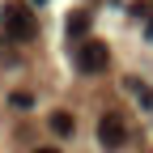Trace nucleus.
Returning a JSON list of instances; mask_svg holds the SVG:
<instances>
[{
    "label": "nucleus",
    "instance_id": "obj_1",
    "mask_svg": "<svg viewBox=\"0 0 153 153\" xmlns=\"http://www.w3.org/2000/svg\"><path fill=\"white\" fill-rule=\"evenodd\" d=\"M0 26H4V34H9V38H17V43H30V38L38 34L34 13L22 4V0H9L4 9H0Z\"/></svg>",
    "mask_w": 153,
    "mask_h": 153
},
{
    "label": "nucleus",
    "instance_id": "obj_2",
    "mask_svg": "<svg viewBox=\"0 0 153 153\" xmlns=\"http://www.w3.org/2000/svg\"><path fill=\"white\" fill-rule=\"evenodd\" d=\"M98 140H102V149H123L128 145V119H123V111H106L98 119Z\"/></svg>",
    "mask_w": 153,
    "mask_h": 153
},
{
    "label": "nucleus",
    "instance_id": "obj_3",
    "mask_svg": "<svg viewBox=\"0 0 153 153\" xmlns=\"http://www.w3.org/2000/svg\"><path fill=\"white\" fill-rule=\"evenodd\" d=\"M111 64V51H106V43H98V38H85V43L81 47H76V68H81V72H102Z\"/></svg>",
    "mask_w": 153,
    "mask_h": 153
},
{
    "label": "nucleus",
    "instance_id": "obj_4",
    "mask_svg": "<svg viewBox=\"0 0 153 153\" xmlns=\"http://www.w3.org/2000/svg\"><path fill=\"white\" fill-rule=\"evenodd\" d=\"M47 128H51V132H55V136H60V140H68L76 123H72V115H68V111H51V119H47Z\"/></svg>",
    "mask_w": 153,
    "mask_h": 153
},
{
    "label": "nucleus",
    "instance_id": "obj_5",
    "mask_svg": "<svg viewBox=\"0 0 153 153\" xmlns=\"http://www.w3.org/2000/svg\"><path fill=\"white\" fill-rule=\"evenodd\" d=\"M85 30H89V13L81 9V13L68 17V38H85Z\"/></svg>",
    "mask_w": 153,
    "mask_h": 153
},
{
    "label": "nucleus",
    "instance_id": "obj_6",
    "mask_svg": "<svg viewBox=\"0 0 153 153\" xmlns=\"http://www.w3.org/2000/svg\"><path fill=\"white\" fill-rule=\"evenodd\" d=\"M13 106H17V111H30V106H34V94L17 89V94H13Z\"/></svg>",
    "mask_w": 153,
    "mask_h": 153
},
{
    "label": "nucleus",
    "instance_id": "obj_7",
    "mask_svg": "<svg viewBox=\"0 0 153 153\" xmlns=\"http://www.w3.org/2000/svg\"><path fill=\"white\" fill-rule=\"evenodd\" d=\"M34 153H60V149H51V145H38V149H34Z\"/></svg>",
    "mask_w": 153,
    "mask_h": 153
},
{
    "label": "nucleus",
    "instance_id": "obj_8",
    "mask_svg": "<svg viewBox=\"0 0 153 153\" xmlns=\"http://www.w3.org/2000/svg\"><path fill=\"white\" fill-rule=\"evenodd\" d=\"M34 4H43V0H34Z\"/></svg>",
    "mask_w": 153,
    "mask_h": 153
}]
</instances>
